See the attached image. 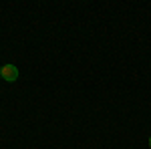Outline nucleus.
<instances>
[{
	"label": "nucleus",
	"instance_id": "nucleus-2",
	"mask_svg": "<svg viewBox=\"0 0 151 149\" xmlns=\"http://www.w3.org/2000/svg\"><path fill=\"white\" fill-rule=\"evenodd\" d=\"M149 147H151V137H149Z\"/></svg>",
	"mask_w": 151,
	"mask_h": 149
},
{
	"label": "nucleus",
	"instance_id": "nucleus-3",
	"mask_svg": "<svg viewBox=\"0 0 151 149\" xmlns=\"http://www.w3.org/2000/svg\"><path fill=\"white\" fill-rule=\"evenodd\" d=\"M0 73H2V67H0Z\"/></svg>",
	"mask_w": 151,
	"mask_h": 149
},
{
	"label": "nucleus",
	"instance_id": "nucleus-1",
	"mask_svg": "<svg viewBox=\"0 0 151 149\" xmlns=\"http://www.w3.org/2000/svg\"><path fill=\"white\" fill-rule=\"evenodd\" d=\"M0 77L6 81V83H14V81L18 79V69H16L14 65H2V73H0Z\"/></svg>",
	"mask_w": 151,
	"mask_h": 149
}]
</instances>
